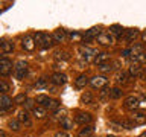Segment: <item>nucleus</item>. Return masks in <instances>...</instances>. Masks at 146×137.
<instances>
[{
	"label": "nucleus",
	"instance_id": "obj_43",
	"mask_svg": "<svg viewBox=\"0 0 146 137\" xmlns=\"http://www.w3.org/2000/svg\"><path fill=\"white\" fill-rule=\"evenodd\" d=\"M0 137H6V132H5V131H0Z\"/></svg>",
	"mask_w": 146,
	"mask_h": 137
},
{
	"label": "nucleus",
	"instance_id": "obj_42",
	"mask_svg": "<svg viewBox=\"0 0 146 137\" xmlns=\"http://www.w3.org/2000/svg\"><path fill=\"white\" fill-rule=\"evenodd\" d=\"M129 53H131V49H125V50L122 52L123 57H129Z\"/></svg>",
	"mask_w": 146,
	"mask_h": 137
},
{
	"label": "nucleus",
	"instance_id": "obj_5",
	"mask_svg": "<svg viewBox=\"0 0 146 137\" xmlns=\"http://www.w3.org/2000/svg\"><path fill=\"white\" fill-rule=\"evenodd\" d=\"M75 120L79 123V125L87 126L88 123H91L93 117H91V114H90V113H78L76 116H75Z\"/></svg>",
	"mask_w": 146,
	"mask_h": 137
},
{
	"label": "nucleus",
	"instance_id": "obj_44",
	"mask_svg": "<svg viewBox=\"0 0 146 137\" xmlns=\"http://www.w3.org/2000/svg\"><path fill=\"white\" fill-rule=\"evenodd\" d=\"M140 137H146V131H145V132H143V134H141Z\"/></svg>",
	"mask_w": 146,
	"mask_h": 137
},
{
	"label": "nucleus",
	"instance_id": "obj_20",
	"mask_svg": "<svg viewBox=\"0 0 146 137\" xmlns=\"http://www.w3.org/2000/svg\"><path fill=\"white\" fill-rule=\"evenodd\" d=\"M132 120H134V123H145L146 122V113L135 111L134 114H132Z\"/></svg>",
	"mask_w": 146,
	"mask_h": 137
},
{
	"label": "nucleus",
	"instance_id": "obj_3",
	"mask_svg": "<svg viewBox=\"0 0 146 137\" xmlns=\"http://www.w3.org/2000/svg\"><path fill=\"white\" fill-rule=\"evenodd\" d=\"M12 61H9L8 58H2L0 59V75L2 76H8L12 72Z\"/></svg>",
	"mask_w": 146,
	"mask_h": 137
},
{
	"label": "nucleus",
	"instance_id": "obj_21",
	"mask_svg": "<svg viewBox=\"0 0 146 137\" xmlns=\"http://www.w3.org/2000/svg\"><path fill=\"white\" fill-rule=\"evenodd\" d=\"M88 82L90 81H88V78H87L85 75H79V76L76 78V81H75V85L78 87V88H84Z\"/></svg>",
	"mask_w": 146,
	"mask_h": 137
},
{
	"label": "nucleus",
	"instance_id": "obj_11",
	"mask_svg": "<svg viewBox=\"0 0 146 137\" xmlns=\"http://www.w3.org/2000/svg\"><path fill=\"white\" fill-rule=\"evenodd\" d=\"M50 79H52V82L55 85H64L67 82V76L64 73H53Z\"/></svg>",
	"mask_w": 146,
	"mask_h": 137
},
{
	"label": "nucleus",
	"instance_id": "obj_4",
	"mask_svg": "<svg viewBox=\"0 0 146 137\" xmlns=\"http://www.w3.org/2000/svg\"><path fill=\"white\" fill-rule=\"evenodd\" d=\"M123 105H125V108L128 110H137L139 108V105H140V100L139 98H135V96H128V98H125V102H123Z\"/></svg>",
	"mask_w": 146,
	"mask_h": 137
},
{
	"label": "nucleus",
	"instance_id": "obj_31",
	"mask_svg": "<svg viewBox=\"0 0 146 137\" xmlns=\"http://www.w3.org/2000/svg\"><path fill=\"white\" fill-rule=\"evenodd\" d=\"M59 125H61V128H64V130H70L73 123H72V120H68L66 117V119H62V120H59Z\"/></svg>",
	"mask_w": 146,
	"mask_h": 137
},
{
	"label": "nucleus",
	"instance_id": "obj_8",
	"mask_svg": "<svg viewBox=\"0 0 146 137\" xmlns=\"http://www.w3.org/2000/svg\"><path fill=\"white\" fill-rule=\"evenodd\" d=\"M12 107V99L9 98L8 94H2L0 96V110H2V113H5L6 110H9Z\"/></svg>",
	"mask_w": 146,
	"mask_h": 137
},
{
	"label": "nucleus",
	"instance_id": "obj_26",
	"mask_svg": "<svg viewBox=\"0 0 146 137\" xmlns=\"http://www.w3.org/2000/svg\"><path fill=\"white\" fill-rule=\"evenodd\" d=\"M116 81H117V84H126L128 82V73L126 72H119L117 76H116Z\"/></svg>",
	"mask_w": 146,
	"mask_h": 137
},
{
	"label": "nucleus",
	"instance_id": "obj_36",
	"mask_svg": "<svg viewBox=\"0 0 146 137\" xmlns=\"http://www.w3.org/2000/svg\"><path fill=\"white\" fill-rule=\"evenodd\" d=\"M120 123H122V126L125 128V130H132V128H134V125H135V123H132V122H129V120H125V119H123Z\"/></svg>",
	"mask_w": 146,
	"mask_h": 137
},
{
	"label": "nucleus",
	"instance_id": "obj_23",
	"mask_svg": "<svg viewBox=\"0 0 146 137\" xmlns=\"http://www.w3.org/2000/svg\"><path fill=\"white\" fill-rule=\"evenodd\" d=\"M137 35H139V31H137V29H128V31H125V40L129 41V43L137 38Z\"/></svg>",
	"mask_w": 146,
	"mask_h": 137
},
{
	"label": "nucleus",
	"instance_id": "obj_45",
	"mask_svg": "<svg viewBox=\"0 0 146 137\" xmlns=\"http://www.w3.org/2000/svg\"><path fill=\"white\" fill-rule=\"evenodd\" d=\"M107 137H116V136H111V134H108V136H107Z\"/></svg>",
	"mask_w": 146,
	"mask_h": 137
},
{
	"label": "nucleus",
	"instance_id": "obj_1",
	"mask_svg": "<svg viewBox=\"0 0 146 137\" xmlns=\"http://www.w3.org/2000/svg\"><path fill=\"white\" fill-rule=\"evenodd\" d=\"M14 72H15V76L18 79H23L27 73V63L26 61H17L15 66H14Z\"/></svg>",
	"mask_w": 146,
	"mask_h": 137
},
{
	"label": "nucleus",
	"instance_id": "obj_29",
	"mask_svg": "<svg viewBox=\"0 0 146 137\" xmlns=\"http://www.w3.org/2000/svg\"><path fill=\"white\" fill-rule=\"evenodd\" d=\"M8 125H9V128H11V130H14V131H18V130H20V126H21V122L18 120V119H11Z\"/></svg>",
	"mask_w": 146,
	"mask_h": 137
},
{
	"label": "nucleus",
	"instance_id": "obj_15",
	"mask_svg": "<svg viewBox=\"0 0 146 137\" xmlns=\"http://www.w3.org/2000/svg\"><path fill=\"white\" fill-rule=\"evenodd\" d=\"M34 41L35 44L38 46V47L44 49V41H46V34H43V32H36V34H34Z\"/></svg>",
	"mask_w": 146,
	"mask_h": 137
},
{
	"label": "nucleus",
	"instance_id": "obj_22",
	"mask_svg": "<svg viewBox=\"0 0 146 137\" xmlns=\"http://www.w3.org/2000/svg\"><path fill=\"white\" fill-rule=\"evenodd\" d=\"M129 75L131 76H141L143 75V67H140L139 64H132L129 67Z\"/></svg>",
	"mask_w": 146,
	"mask_h": 137
},
{
	"label": "nucleus",
	"instance_id": "obj_18",
	"mask_svg": "<svg viewBox=\"0 0 146 137\" xmlns=\"http://www.w3.org/2000/svg\"><path fill=\"white\" fill-rule=\"evenodd\" d=\"M36 104H40V107H43V108H47V105L50 104V99L49 96H46V94H40V96H36Z\"/></svg>",
	"mask_w": 146,
	"mask_h": 137
},
{
	"label": "nucleus",
	"instance_id": "obj_6",
	"mask_svg": "<svg viewBox=\"0 0 146 137\" xmlns=\"http://www.w3.org/2000/svg\"><path fill=\"white\" fill-rule=\"evenodd\" d=\"M98 43L99 44H102V46H110V44H113V40H114V37L110 34V32H100L98 38Z\"/></svg>",
	"mask_w": 146,
	"mask_h": 137
},
{
	"label": "nucleus",
	"instance_id": "obj_27",
	"mask_svg": "<svg viewBox=\"0 0 146 137\" xmlns=\"http://www.w3.org/2000/svg\"><path fill=\"white\" fill-rule=\"evenodd\" d=\"M122 94H123V91L120 88H117V87L110 90V98L111 99H119V98H122Z\"/></svg>",
	"mask_w": 146,
	"mask_h": 137
},
{
	"label": "nucleus",
	"instance_id": "obj_25",
	"mask_svg": "<svg viewBox=\"0 0 146 137\" xmlns=\"http://www.w3.org/2000/svg\"><path fill=\"white\" fill-rule=\"evenodd\" d=\"M32 113H34V116L36 119H44L46 117V108H43V107H35L32 110Z\"/></svg>",
	"mask_w": 146,
	"mask_h": 137
},
{
	"label": "nucleus",
	"instance_id": "obj_33",
	"mask_svg": "<svg viewBox=\"0 0 146 137\" xmlns=\"http://www.w3.org/2000/svg\"><path fill=\"white\" fill-rule=\"evenodd\" d=\"M25 100H27L26 94H25V93H20V94H17V96H15L14 102H15V104H25Z\"/></svg>",
	"mask_w": 146,
	"mask_h": 137
},
{
	"label": "nucleus",
	"instance_id": "obj_16",
	"mask_svg": "<svg viewBox=\"0 0 146 137\" xmlns=\"http://www.w3.org/2000/svg\"><path fill=\"white\" fill-rule=\"evenodd\" d=\"M94 132V128L91 125H87L84 128H81V131L78 132V137H91Z\"/></svg>",
	"mask_w": 146,
	"mask_h": 137
},
{
	"label": "nucleus",
	"instance_id": "obj_35",
	"mask_svg": "<svg viewBox=\"0 0 146 137\" xmlns=\"http://www.w3.org/2000/svg\"><path fill=\"white\" fill-rule=\"evenodd\" d=\"M99 70L102 72V73H107V72H111L113 67H111V64L105 63V64H102V66H99Z\"/></svg>",
	"mask_w": 146,
	"mask_h": 137
},
{
	"label": "nucleus",
	"instance_id": "obj_39",
	"mask_svg": "<svg viewBox=\"0 0 146 137\" xmlns=\"http://www.w3.org/2000/svg\"><path fill=\"white\" fill-rule=\"evenodd\" d=\"M55 137H70L67 134V132H64V131H58L56 134H55Z\"/></svg>",
	"mask_w": 146,
	"mask_h": 137
},
{
	"label": "nucleus",
	"instance_id": "obj_24",
	"mask_svg": "<svg viewBox=\"0 0 146 137\" xmlns=\"http://www.w3.org/2000/svg\"><path fill=\"white\" fill-rule=\"evenodd\" d=\"M132 63L139 64V66H141V64H146V53L141 52V53H139V55H134V57H132Z\"/></svg>",
	"mask_w": 146,
	"mask_h": 137
},
{
	"label": "nucleus",
	"instance_id": "obj_13",
	"mask_svg": "<svg viewBox=\"0 0 146 137\" xmlns=\"http://www.w3.org/2000/svg\"><path fill=\"white\" fill-rule=\"evenodd\" d=\"M110 59V55L107 52H100V53H96V57H94V64H98V66H102V64H105Z\"/></svg>",
	"mask_w": 146,
	"mask_h": 137
},
{
	"label": "nucleus",
	"instance_id": "obj_12",
	"mask_svg": "<svg viewBox=\"0 0 146 137\" xmlns=\"http://www.w3.org/2000/svg\"><path fill=\"white\" fill-rule=\"evenodd\" d=\"M99 34H100V31L98 29V27H91V29H88L85 32V35L82 37V38H84V41H91V40L98 38Z\"/></svg>",
	"mask_w": 146,
	"mask_h": 137
},
{
	"label": "nucleus",
	"instance_id": "obj_34",
	"mask_svg": "<svg viewBox=\"0 0 146 137\" xmlns=\"http://www.w3.org/2000/svg\"><path fill=\"white\" fill-rule=\"evenodd\" d=\"M0 87H2V93H3V94H6L8 91H9V88H11V87H9V84H8L5 79L0 81Z\"/></svg>",
	"mask_w": 146,
	"mask_h": 137
},
{
	"label": "nucleus",
	"instance_id": "obj_38",
	"mask_svg": "<svg viewBox=\"0 0 146 137\" xmlns=\"http://www.w3.org/2000/svg\"><path fill=\"white\" fill-rule=\"evenodd\" d=\"M55 58L56 59H67L68 57H67V53H64V52H56L55 53Z\"/></svg>",
	"mask_w": 146,
	"mask_h": 137
},
{
	"label": "nucleus",
	"instance_id": "obj_7",
	"mask_svg": "<svg viewBox=\"0 0 146 137\" xmlns=\"http://www.w3.org/2000/svg\"><path fill=\"white\" fill-rule=\"evenodd\" d=\"M21 46H23V49L27 50V52H32V50L35 49V41H34V37H31V35H26L25 38H23L21 41Z\"/></svg>",
	"mask_w": 146,
	"mask_h": 137
},
{
	"label": "nucleus",
	"instance_id": "obj_37",
	"mask_svg": "<svg viewBox=\"0 0 146 137\" xmlns=\"http://www.w3.org/2000/svg\"><path fill=\"white\" fill-rule=\"evenodd\" d=\"M110 126H111L114 131H120L122 128H123L120 122H114V120H111V122H110Z\"/></svg>",
	"mask_w": 146,
	"mask_h": 137
},
{
	"label": "nucleus",
	"instance_id": "obj_14",
	"mask_svg": "<svg viewBox=\"0 0 146 137\" xmlns=\"http://www.w3.org/2000/svg\"><path fill=\"white\" fill-rule=\"evenodd\" d=\"M0 50H2V53H11L14 50V44L11 41H6V40H2V43H0Z\"/></svg>",
	"mask_w": 146,
	"mask_h": 137
},
{
	"label": "nucleus",
	"instance_id": "obj_41",
	"mask_svg": "<svg viewBox=\"0 0 146 137\" xmlns=\"http://www.w3.org/2000/svg\"><path fill=\"white\" fill-rule=\"evenodd\" d=\"M79 34H78V32H72V34H70V38H75V40H78V38H79Z\"/></svg>",
	"mask_w": 146,
	"mask_h": 137
},
{
	"label": "nucleus",
	"instance_id": "obj_32",
	"mask_svg": "<svg viewBox=\"0 0 146 137\" xmlns=\"http://www.w3.org/2000/svg\"><path fill=\"white\" fill-rule=\"evenodd\" d=\"M46 110H50V111H56V110H59V102L58 100H50V104L47 105V108Z\"/></svg>",
	"mask_w": 146,
	"mask_h": 137
},
{
	"label": "nucleus",
	"instance_id": "obj_2",
	"mask_svg": "<svg viewBox=\"0 0 146 137\" xmlns=\"http://www.w3.org/2000/svg\"><path fill=\"white\" fill-rule=\"evenodd\" d=\"M108 84V79H107V76H102V75H99V76H93L90 79V85L93 87V88H105Z\"/></svg>",
	"mask_w": 146,
	"mask_h": 137
},
{
	"label": "nucleus",
	"instance_id": "obj_10",
	"mask_svg": "<svg viewBox=\"0 0 146 137\" xmlns=\"http://www.w3.org/2000/svg\"><path fill=\"white\" fill-rule=\"evenodd\" d=\"M79 53H81V57L84 58L85 61H88L93 55H96V50L91 49V47H87V46H81V47H79Z\"/></svg>",
	"mask_w": 146,
	"mask_h": 137
},
{
	"label": "nucleus",
	"instance_id": "obj_40",
	"mask_svg": "<svg viewBox=\"0 0 146 137\" xmlns=\"http://www.w3.org/2000/svg\"><path fill=\"white\" fill-rule=\"evenodd\" d=\"M26 107H27V108H32V110L35 108V107H34V102H32V100H26Z\"/></svg>",
	"mask_w": 146,
	"mask_h": 137
},
{
	"label": "nucleus",
	"instance_id": "obj_17",
	"mask_svg": "<svg viewBox=\"0 0 146 137\" xmlns=\"http://www.w3.org/2000/svg\"><path fill=\"white\" fill-rule=\"evenodd\" d=\"M110 34H111L114 38H122V35H125V32H123L122 26L114 25V26H111V29H110Z\"/></svg>",
	"mask_w": 146,
	"mask_h": 137
},
{
	"label": "nucleus",
	"instance_id": "obj_30",
	"mask_svg": "<svg viewBox=\"0 0 146 137\" xmlns=\"http://www.w3.org/2000/svg\"><path fill=\"white\" fill-rule=\"evenodd\" d=\"M46 87H47V79L46 78H40L35 82V88H46Z\"/></svg>",
	"mask_w": 146,
	"mask_h": 137
},
{
	"label": "nucleus",
	"instance_id": "obj_19",
	"mask_svg": "<svg viewBox=\"0 0 146 137\" xmlns=\"http://www.w3.org/2000/svg\"><path fill=\"white\" fill-rule=\"evenodd\" d=\"M52 37H53V41H55V43H62V41L66 40V31L58 29V31L53 32Z\"/></svg>",
	"mask_w": 146,
	"mask_h": 137
},
{
	"label": "nucleus",
	"instance_id": "obj_28",
	"mask_svg": "<svg viewBox=\"0 0 146 137\" xmlns=\"http://www.w3.org/2000/svg\"><path fill=\"white\" fill-rule=\"evenodd\" d=\"M91 100H93V94H91L90 91H85V93L81 94V102L82 104H91Z\"/></svg>",
	"mask_w": 146,
	"mask_h": 137
},
{
	"label": "nucleus",
	"instance_id": "obj_9",
	"mask_svg": "<svg viewBox=\"0 0 146 137\" xmlns=\"http://www.w3.org/2000/svg\"><path fill=\"white\" fill-rule=\"evenodd\" d=\"M17 119L23 123V125H26V126L32 125L31 116H29V113H27L26 110H20V111H18V114H17Z\"/></svg>",
	"mask_w": 146,
	"mask_h": 137
}]
</instances>
